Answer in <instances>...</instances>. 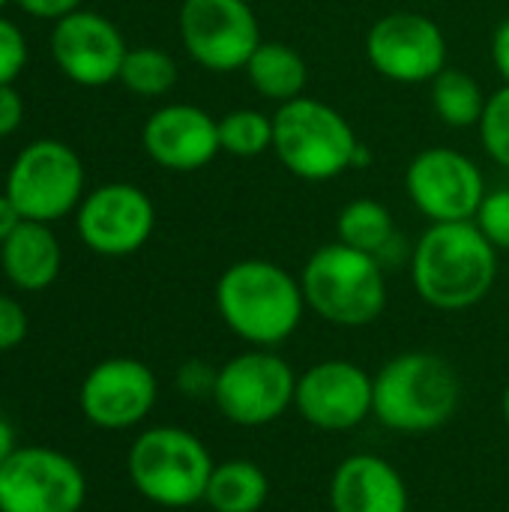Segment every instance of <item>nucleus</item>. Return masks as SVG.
Masks as SVG:
<instances>
[{
  "instance_id": "1",
  "label": "nucleus",
  "mask_w": 509,
  "mask_h": 512,
  "mask_svg": "<svg viewBox=\"0 0 509 512\" xmlns=\"http://www.w3.org/2000/svg\"><path fill=\"white\" fill-rule=\"evenodd\" d=\"M498 279V249L474 222H435L411 252V282L438 312H465L489 297Z\"/></svg>"
},
{
  "instance_id": "2",
  "label": "nucleus",
  "mask_w": 509,
  "mask_h": 512,
  "mask_svg": "<svg viewBox=\"0 0 509 512\" xmlns=\"http://www.w3.org/2000/svg\"><path fill=\"white\" fill-rule=\"evenodd\" d=\"M300 276L267 258L234 261L216 282V312L222 324L252 348L288 342L306 315Z\"/></svg>"
},
{
  "instance_id": "3",
  "label": "nucleus",
  "mask_w": 509,
  "mask_h": 512,
  "mask_svg": "<svg viewBox=\"0 0 509 512\" xmlns=\"http://www.w3.org/2000/svg\"><path fill=\"white\" fill-rule=\"evenodd\" d=\"M462 402L456 369L429 351L390 357L372 375V417L399 435H429L444 429Z\"/></svg>"
},
{
  "instance_id": "4",
  "label": "nucleus",
  "mask_w": 509,
  "mask_h": 512,
  "mask_svg": "<svg viewBox=\"0 0 509 512\" xmlns=\"http://www.w3.org/2000/svg\"><path fill=\"white\" fill-rule=\"evenodd\" d=\"M300 285L306 306L333 327H369L387 309L384 264L339 240L306 258Z\"/></svg>"
},
{
  "instance_id": "5",
  "label": "nucleus",
  "mask_w": 509,
  "mask_h": 512,
  "mask_svg": "<svg viewBox=\"0 0 509 512\" xmlns=\"http://www.w3.org/2000/svg\"><path fill=\"white\" fill-rule=\"evenodd\" d=\"M360 138L348 117L312 96H297L273 114V153L288 174L327 183L354 171Z\"/></svg>"
},
{
  "instance_id": "6",
  "label": "nucleus",
  "mask_w": 509,
  "mask_h": 512,
  "mask_svg": "<svg viewBox=\"0 0 509 512\" xmlns=\"http://www.w3.org/2000/svg\"><path fill=\"white\" fill-rule=\"evenodd\" d=\"M126 468L141 498L165 510H186L204 501L216 462L198 435L177 426H153L129 447Z\"/></svg>"
},
{
  "instance_id": "7",
  "label": "nucleus",
  "mask_w": 509,
  "mask_h": 512,
  "mask_svg": "<svg viewBox=\"0 0 509 512\" xmlns=\"http://www.w3.org/2000/svg\"><path fill=\"white\" fill-rule=\"evenodd\" d=\"M297 375L270 348H249L219 366L213 405L231 426L261 429L294 408Z\"/></svg>"
},
{
  "instance_id": "8",
  "label": "nucleus",
  "mask_w": 509,
  "mask_h": 512,
  "mask_svg": "<svg viewBox=\"0 0 509 512\" xmlns=\"http://www.w3.org/2000/svg\"><path fill=\"white\" fill-rule=\"evenodd\" d=\"M6 195L24 219L45 225L57 222L84 201V165L63 141H33L9 168Z\"/></svg>"
},
{
  "instance_id": "9",
  "label": "nucleus",
  "mask_w": 509,
  "mask_h": 512,
  "mask_svg": "<svg viewBox=\"0 0 509 512\" xmlns=\"http://www.w3.org/2000/svg\"><path fill=\"white\" fill-rule=\"evenodd\" d=\"M180 39L201 69L222 75L246 69L264 42L258 15L246 0H183Z\"/></svg>"
},
{
  "instance_id": "10",
  "label": "nucleus",
  "mask_w": 509,
  "mask_h": 512,
  "mask_svg": "<svg viewBox=\"0 0 509 512\" xmlns=\"http://www.w3.org/2000/svg\"><path fill=\"white\" fill-rule=\"evenodd\" d=\"M405 192L411 204L435 222H474L483 198L486 180L480 165L453 147L420 150L405 168Z\"/></svg>"
},
{
  "instance_id": "11",
  "label": "nucleus",
  "mask_w": 509,
  "mask_h": 512,
  "mask_svg": "<svg viewBox=\"0 0 509 512\" xmlns=\"http://www.w3.org/2000/svg\"><path fill=\"white\" fill-rule=\"evenodd\" d=\"M84 498V471L57 450L18 447L0 465V512H81Z\"/></svg>"
},
{
  "instance_id": "12",
  "label": "nucleus",
  "mask_w": 509,
  "mask_h": 512,
  "mask_svg": "<svg viewBox=\"0 0 509 512\" xmlns=\"http://www.w3.org/2000/svg\"><path fill=\"white\" fill-rule=\"evenodd\" d=\"M366 57L393 84H432L447 69V36L423 12H387L366 33Z\"/></svg>"
},
{
  "instance_id": "13",
  "label": "nucleus",
  "mask_w": 509,
  "mask_h": 512,
  "mask_svg": "<svg viewBox=\"0 0 509 512\" xmlns=\"http://www.w3.org/2000/svg\"><path fill=\"white\" fill-rule=\"evenodd\" d=\"M78 237L105 258L135 255L156 228V207L135 183H105L84 195L75 213Z\"/></svg>"
},
{
  "instance_id": "14",
  "label": "nucleus",
  "mask_w": 509,
  "mask_h": 512,
  "mask_svg": "<svg viewBox=\"0 0 509 512\" xmlns=\"http://www.w3.org/2000/svg\"><path fill=\"white\" fill-rule=\"evenodd\" d=\"M294 411L321 432H351L372 417V375L351 360H321L297 375Z\"/></svg>"
},
{
  "instance_id": "15",
  "label": "nucleus",
  "mask_w": 509,
  "mask_h": 512,
  "mask_svg": "<svg viewBox=\"0 0 509 512\" xmlns=\"http://www.w3.org/2000/svg\"><path fill=\"white\" fill-rule=\"evenodd\" d=\"M156 396L159 384L147 363L132 357H111L87 372L78 405L96 429L123 432L147 420Z\"/></svg>"
},
{
  "instance_id": "16",
  "label": "nucleus",
  "mask_w": 509,
  "mask_h": 512,
  "mask_svg": "<svg viewBox=\"0 0 509 512\" xmlns=\"http://www.w3.org/2000/svg\"><path fill=\"white\" fill-rule=\"evenodd\" d=\"M126 51L129 48L117 24L90 9H75L51 30L54 63L81 87H105L117 81Z\"/></svg>"
},
{
  "instance_id": "17",
  "label": "nucleus",
  "mask_w": 509,
  "mask_h": 512,
  "mask_svg": "<svg viewBox=\"0 0 509 512\" xmlns=\"http://www.w3.org/2000/svg\"><path fill=\"white\" fill-rule=\"evenodd\" d=\"M141 144L159 168L192 174L207 168L222 153L219 120L198 105L171 102L147 117Z\"/></svg>"
},
{
  "instance_id": "18",
  "label": "nucleus",
  "mask_w": 509,
  "mask_h": 512,
  "mask_svg": "<svg viewBox=\"0 0 509 512\" xmlns=\"http://www.w3.org/2000/svg\"><path fill=\"white\" fill-rule=\"evenodd\" d=\"M330 512H411L408 483L393 462L375 453L342 459L330 477Z\"/></svg>"
},
{
  "instance_id": "19",
  "label": "nucleus",
  "mask_w": 509,
  "mask_h": 512,
  "mask_svg": "<svg viewBox=\"0 0 509 512\" xmlns=\"http://www.w3.org/2000/svg\"><path fill=\"white\" fill-rule=\"evenodd\" d=\"M0 264L15 288L45 291L60 276L63 252L54 231L45 222L24 219L0 246Z\"/></svg>"
},
{
  "instance_id": "20",
  "label": "nucleus",
  "mask_w": 509,
  "mask_h": 512,
  "mask_svg": "<svg viewBox=\"0 0 509 512\" xmlns=\"http://www.w3.org/2000/svg\"><path fill=\"white\" fill-rule=\"evenodd\" d=\"M246 78L252 90L276 105H285L297 96H306L309 66L297 48L279 39H264L246 63Z\"/></svg>"
},
{
  "instance_id": "21",
  "label": "nucleus",
  "mask_w": 509,
  "mask_h": 512,
  "mask_svg": "<svg viewBox=\"0 0 509 512\" xmlns=\"http://www.w3.org/2000/svg\"><path fill=\"white\" fill-rule=\"evenodd\" d=\"M270 498V477L258 462L228 459L210 474L204 504L213 512H261Z\"/></svg>"
},
{
  "instance_id": "22",
  "label": "nucleus",
  "mask_w": 509,
  "mask_h": 512,
  "mask_svg": "<svg viewBox=\"0 0 509 512\" xmlns=\"http://www.w3.org/2000/svg\"><path fill=\"white\" fill-rule=\"evenodd\" d=\"M336 237H339V243H345L351 249L375 255L381 264L387 261V252L399 243L393 213L375 198L348 201L336 216Z\"/></svg>"
},
{
  "instance_id": "23",
  "label": "nucleus",
  "mask_w": 509,
  "mask_h": 512,
  "mask_svg": "<svg viewBox=\"0 0 509 512\" xmlns=\"http://www.w3.org/2000/svg\"><path fill=\"white\" fill-rule=\"evenodd\" d=\"M486 93L480 81L456 66H447L432 81V108L450 129H474L486 111Z\"/></svg>"
},
{
  "instance_id": "24",
  "label": "nucleus",
  "mask_w": 509,
  "mask_h": 512,
  "mask_svg": "<svg viewBox=\"0 0 509 512\" xmlns=\"http://www.w3.org/2000/svg\"><path fill=\"white\" fill-rule=\"evenodd\" d=\"M129 93L141 96V99H159L165 93L174 90L177 84V63L168 51L156 48V45H141V48H129L126 60L120 66V78H117Z\"/></svg>"
},
{
  "instance_id": "25",
  "label": "nucleus",
  "mask_w": 509,
  "mask_h": 512,
  "mask_svg": "<svg viewBox=\"0 0 509 512\" xmlns=\"http://www.w3.org/2000/svg\"><path fill=\"white\" fill-rule=\"evenodd\" d=\"M219 147L234 159H255L273 150V114L234 108L219 117Z\"/></svg>"
},
{
  "instance_id": "26",
  "label": "nucleus",
  "mask_w": 509,
  "mask_h": 512,
  "mask_svg": "<svg viewBox=\"0 0 509 512\" xmlns=\"http://www.w3.org/2000/svg\"><path fill=\"white\" fill-rule=\"evenodd\" d=\"M477 132L489 159L509 171V84L489 93Z\"/></svg>"
},
{
  "instance_id": "27",
  "label": "nucleus",
  "mask_w": 509,
  "mask_h": 512,
  "mask_svg": "<svg viewBox=\"0 0 509 512\" xmlns=\"http://www.w3.org/2000/svg\"><path fill=\"white\" fill-rule=\"evenodd\" d=\"M474 225L483 231V237L498 252H509V186L486 192V198L474 216Z\"/></svg>"
},
{
  "instance_id": "28",
  "label": "nucleus",
  "mask_w": 509,
  "mask_h": 512,
  "mask_svg": "<svg viewBox=\"0 0 509 512\" xmlns=\"http://www.w3.org/2000/svg\"><path fill=\"white\" fill-rule=\"evenodd\" d=\"M27 63V39L24 33L0 15V84H12Z\"/></svg>"
},
{
  "instance_id": "29",
  "label": "nucleus",
  "mask_w": 509,
  "mask_h": 512,
  "mask_svg": "<svg viewBox=\"0 0 509 512\" xmlns=\"http://www.w3.org/2000/svg\"><path fill=\"white\" fill-rule=\"evenodd\" d=\"M216 378H219V369L210 366L207 360H186L177 372V387L189 399H207V396L213 399Z\"/></svg>"
},
{
  "instance_id": "30",
  "label": "nucleus",
  "mask_w": 509,
  "mask_h": 512,
  "mask_svg": "<svg viewBox=\"0 0 509 512\" xmlns=\"http://www.w3.org/2000/svg\"><path fill=\"white\" fill-rule=\"evenodd\" d=\"M27 336V315L24 309L12 300L0 294V351H12L15 345H21Z\"/></svg>"
},
{
  "instance_id": "31",
  "label": "nucleus",
  "mask_w": 509,
  "mask_h": 512,
  "mask_svg": "<svg viewBox=\"0 0 509 512\" xmlns=\"http://www.w3.org/2000/svg\"><path fill=\"white\" fill-rule=\"evenodd\" d=\"M24 117V102L12 84H0V138L12 135L21 126Z\"/></svg>"
},
{
  "instance_id": "32",
  "label": "nucleus",
  "mask_w": 509,
  "mask_h": 512,
  "mask_svg": "<svg viewBox=\"0 0 509 512\" xmlns=\"http://www.w3.org/2000/svg\"><path fill=\"white\" fill-rule=\"evenodd\" d=\"M18 6L36 18H51L60 21L66 15H72L75 9H81V0H18Z\"/></svg>"
},
{
  "instance_id": "33",
  "label": "nucleus",
  "mask_w": 509,
  "mask_h": 512,
  "mask_svg": "<svg viewBox=\"0 0 509 512\" xmlns=\"http://www.w3.org/2000/svg\"><path fill=\"white\" fill-rule=\"evenodd\" d=\"M492 63L501 81L509 84V18H504L492 33Z\"/></svg>"
},
{
  "instance_id": "34",
  "label": "nucleus",
  "mask_w": 509,
  "mask_h": 512,
  "mask_svg": "<svg viewBox=\"0 0 509 512\" xmlns=\"http://www.w3.org/2000/svg\"><path fill=\"white\" fill-rule=\"evenodd\" d=\"M21 222H24V216L18 213V207L12 204V198L3 192V195H0V246L6 243V237H9Z\"/></svg>"
},
{
  "instance_id": "35",
  "label": "nucleus",
  "mask_w": 509,
  "mask_h": 512,
  "mask_svg": "<svg viewBox=\"0 0 509 512\" xmlns=\"http://www.w3.org/2000/svg\"><path fill=\"white\" fill-rule=\"evenodd\" d=\"M15 450H18V444H15V429L9 426L6 417H0V465H3Z\"/></svg>"
},
{
  "instance_id": "36",
  "label": "nucleus",
  "mask_w": 509,
  "mask_h": 512,
  "mask_svg": "<svg viewBox=\"0 0 509 512\" xmlns=\"http://www.w3.org/2000/svg\"><path fill=\"white\" fill-rule=\"evenodd\" d=\"M501 411H504V423H507L509 429V384L507 390H504V399H501Z\"/></svg>"
},
{
  "instance_id": "37",
  "label": "nucleus",
  "mask_w": 509,
  "mask_h": 512,
  "mask_svg": "<svg viewBox=\"0 0 509 512\" xmlns=\"http://www.w3.org/2000/svg\"><path fill=\"white\" fill-rule=\"evenodd\" d=\"M6 3H9V0H0V9H3V6H6Z\"/></svg>"
}]
</instances>
